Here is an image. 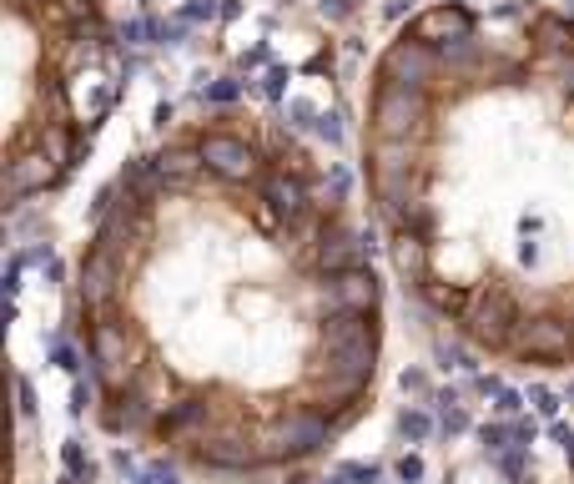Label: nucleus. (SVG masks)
<instances>
[{"label": "nucleus", "mask_w": 574, "mask_h": 484, "mask_svg": "<svg viewBox=\"0 0 574 484\" xmlns=\"http://www.w3.org/2000/svg\"><path fill=\"white\" fill-rule=\"evenodd\" d=\"M373 222L287 121L217 101L96 192L66 328L111 439L207 479L328 459L378 399L388 303Z\"/></svg>", "instance_id": "1"}, {"label": "nucleus", "mask_w": 574, "mask_h": 484, "mask_svg": "<svg viewBox=\"0 0 574 484\" xmlns=\"http://www.w3.org/2000/svg\"><path fill=\"white\" fill-rule=\"evenodd\" d=\"M111 0H0V197H61L121 101Z\"/></svg>", "instance_id": "3"}, {"label": "nucleus", "mask_w": 574, "mask_h": 484, "mask_svg": "<svg viewBox=\"0 0 574 484\" xmlns=\"http://www.w3.org/2000/svg\"><path fill=\"white\" fill-rule=\"evenodd\" d=\"M358 192L428 318L504 369H574V16L413 11L363 81Z\"/></svg>", "instance_id": "2"}]
</instances>
